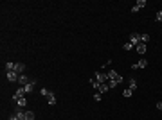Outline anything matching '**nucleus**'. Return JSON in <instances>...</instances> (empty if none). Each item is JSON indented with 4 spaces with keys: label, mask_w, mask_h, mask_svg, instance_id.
<instances>
[{
    "label": "nucleus",
    "mask_w": 162,
    "mask_h": 120,
    "mask_svg": "<svg viewBox=\"0 0 162 120\" xmlns=\"http://www.w3.org/2000/svg\"><path fill=\"white\" fill-rule=\"evenodd\" d=\"M94 77H95V81H97L99 84H101V83H108V74H105V72H95Z\"/></svg>",
    "instance_id": "f257e3e1"
},
{
    "label": "nucleus",
    "mask_w": 162,
    "mask_h": 120,
    "mask_svg": "<svg viewBox=\"0 0 162 120\" xmlns=\"http://www.w3.org/2000/svg\"><path fill=\"white\" fill-rule=\"evenodd\" d=\"M130 43H132L133 47H137V45L140 43V34H137V32L130 34Z\"/></svg>",
    "instance_id": "f03ea898"
},
{
    "label": "nucleus",
    "mask_w": 162,
    "mask_h": 120,
    "mask_svg": "<svg viewBox=\"0 0 162 120\" xmlns=\"http://www.w3.org/2000/svg\"><path fill=\"white\" fill-rule=\"evenodd\" d=\"M22 97H25V90H24V86H22V88H18V90L14 91V95H13V101L16 102L18 99H22Z\"/></svg>",
    "instance_id": "7ed1b4c3"
},
{
    "label": "nucleus",
    "mask_w": 162,
    "mask_h": 120,
    "mask_svg": "<svg viewBox=\"0 0 162 120\" xmlns=\"http://www.w3.org/2000/svg\"><path fill=\"white\" fill-rule=\"evenodd\" d=\"M108 79H112V81H117V83L123 81V77H121L115 70H110V72H108Z\"/></svg>",
    "instance_id": "20e7f679"
},
{
    "label": "nucleus",
    "mask_w": 162,
    "mask_h": 120,
    "mask_svg": "<svg viewBox=\"0 0 162 120\" xmlns=\"http://www.w3.org/2000/svg\"><path fill=\"white\" fill-rule=\"evenodd\" d=\"M18 75H20V74H16V72H13V70H11V72H6V77H7V81H9V83L18 81Z\"/></svg>",
    "instance_id": "39448f33"
},
{
    "label": "nucleus",
    "mask_w": 162,
    "mask_h": 120,
    "mask_svg": "<svg viewBox=\"0 0 162 120\" xmlns=\"http://www.w3.org/2000/svg\"><path fill=\"white\" fill-rule=\"evenodd\" d=\"M146 66H148V61H146V59H140L139 63H133L132 68H133V70H139V68H146Z\"/></svg>",
    "instance_id": "423d86ee"
},
{
    "label": "nucleus",
    "mask_w": 162,
    "mask_h": 120,
    "mask_svg": "<svg viewBox=\"0 0 162 120\" xmlns=\"http://www.w3.org/2000/svg\"><path fill=\"white\" fill-rule=\"evenodd\" d=\"M13 72H16V74H25V65L24 63H16Z\"/></svg>",
    "instance_id": "0eeeda50"
},
{
    "label": "nucleus",
    "mask_w": 162,
    "mask_h": 120,
    "mask_svg": "<svg viewBox=\"0 0 162 120\" xmlns=\"http://www.w3.org/2000/svg\"><path fill=\"white\" fill-rule=\"evenodd\" d=\"M18 83H20V84H24V86H25V84H29V83H31V81H29V77H27V75H25V74H20V75H18Z\"/></svg>",
    "instance_id": "6e6552de"
},
{
    "label": "nucleus",
    "mask_w": 162,
    "mask_h": 120,
    "mask_svg": "<svg viewBox=\"0 0 162 120\" xmlns=\"http://www.w3.org/2000/svg\"><path fill=\"white\" fill-rule=\"evenodd\" d=\"M108 90H110V86H108V83H101V84H99V88H97V91H99L101 95H103V93H106Z\"/></svg>",
    "instance_id": "1a4fd4ad"
},
{
    "label": "nucleus",
    "mask_w": 162,
    "mask_h": 120,
    "mask_svg": "<svg viewBox=\"0 0 162 120\" xmlns=\"http://www.w3.org/2000/svg\"><path fill=\"white\" fill-rule=\"evenodd\" d=\"M47 102H49V106H54L56 104V95L52 91H49V95H47Z\"/></svg>",
    "instance_id": "9d476101"
},
{
    "label": "nucleus",
    "mask_w": 162,
    "mask_h": 120,
    "mask_svg": "<svg viewBox=\"0 0 162 120\" xmlns=\"http://www.w3.org/2000/svg\"><path fill=\"white\" fill-rule=\"evenodd\" d=\"M34 84H36V81H34V79H33V81H31L29 84H25V86H24V90H25V93H29V91H31V90L34 88Z\"/></svg>",
    "instance_id": "9b49d317"
},
{
    "label": "nucleus",
    "mask_w": 162,
    "mask_h": 120,
    "mask_svg": "<svg viewBox=\"0 0 162 120\" xmlns=\"http://www.w3.org/2000/svg\"><path fill=\"white\" fill-rule=\"evenodd\" d=\"M135 49H137V52H139V54H144V52H146V43H139Z\"/></svg>",
    "instance_id": "f8f14e48"
},
{
    "label": "nucleus",
    "mask_w": 162,
    "mask_h": 120,
    "mask_svg": "<svg viewBox=\"0 0 162 120\" xmlns=\"http://www.w3.org/2000/svg\"><path fill=\"white\" fill-rule=\"evenodd\" d=\"M150 41V34H140V43H148Z\"/></svg>",
    "instance_id": "ddd939ff"
},
{
    "label": "nucleus",
    "mask_w": 162,
    "mask_h": 120,
    "mask_svg": "<svg viewBox=\"0 0 162 120\" xmlns=\"http://www.w3.org/2000/svg\"><path fill=\"white\" fill-rule=\"evenodd\" d=\"M16 102H18V108H24V106L27 104V101H25V97H22V99H18Z\"/></svg>",
    "instance_id": "4468645a"
},
{
    "label": "nucleus",
    "mask_w": 162,
    "mask_h": 120,
    "mask_svg": "<svg viewBox=\"0 0 162 120\" xmlns=\"http://www.w3.org/2000/svg\"><path fill=\"white\" fill-rule=\"evenodd\" d=\"M14 65H16V63H11V61H9V63H6V72H11V70H14Z\"/></svg>",
    "instance_id": "2eb2a0df"
},
{
    "label": "nucleus",
    "mask_w": 162,
    "mask_h": 120,
    "mask_svg": "<svg viewBox=\"0 0 162 120\" xmlns=\"http://www.w3.org/2000/svg\"><path fill=\"white\" fill-rule=\"evenodd\" d=\"M139 9H142V7H146V0H137V4H135Z\"/></svg>",
    "instance_id": "dca6fc26"
},
{
    "label": "nucleus",
    "mask_w": 162,
    "mask_h": 120,
    "mask_svg": "<svg viewBox=\"0 0 162 120\" xmlns=\"http://www.w3.org/2000/svg\"><path fill=\"white\" fill-rule=\"evenodd\" d=\"M25 120H34V113L33 111H25Z\"/></svg>",
    "instance_id": "f3484780"
},
{
    "label": "nucleus",
    "mask_w": 162,
    "mask_h": 120,
    "mask_svg": "<svg viewBox=\"0 0 162 120\" xmlns=\"http://www.w3.org/2000/svg\"><path fill=\"white\" fill-rule=\"evenodd\" d=\"M128 88H130L132 91H133V90L137 88V81H135V79H132V81H130V86H128Z\"/></svg>",
    "instance_id": "a211bd4d"
},
{
    "label": "nucleus",
    "mask_w": 162,
    "mask_h": 120,
    "mask_svg": "<svg viewBox=\"0 0 162 120\" xmlns=\"http://www.w3.org/2000/svg\"><path fill=\"white\" fill-rule=\"evenodd\" d=\"M90 86H94V88H99V83L95 81V77H92V79H90Z\"/></svg>",
    "instance_id": "6ab92c4d"
},
{
    "label": "nucleus",
    "mask_w": 162,
    "mask_h": 120,
    "mask_svg": "<svg viewBox=\"0 0 162 120\" xmlns=\"http://www.w3.org/2000/svg\"><path fill=\"white\" fill-rule=\"evenodd\" d=\"M123 49H124V50H132V49H135V47H133V45L128 41V43H124V45H123Z\"/></svg>",
    "instance_id": "aec40b11"
},
{
    "label": "nucleus",
    "mask_w": 162,
    "mask_h": 120,
    "mask_svg": "<svg viewBox=\"0 0 162 120\" xmlns=\"http://www.w3.org/2000/svg\"><path fill=\"white\" fill-rule=\"evenodd\" d=\"M155 20H157V22H162V11H157V14H155Z\"/></svg>",
    "instance_id": "412c9836"
},
{
    "label": "nucleus",
    "mask_w": 162,
    "mask_h": 120,
    "mask_svg": "<svg viewBox=\"0 0 162 120\" xmlns=\"http://www.w3.org/2000/svg\"><path fill=\"white\" fill-rule=\"evenodd\" d=\"M117 84H119L117 81H112V79H108V86H110V88H115Z\"/></svg>",
    "instance_id": "4be33fe9"
},
{
    "label": "nucleus",
    "mask_w": 162,
    "mask_h": 120,
    "mask_svg": "<svg viewBox=\"0 0 162 120\" xmlns=\"http://www.w3.org/2000/svg\"><path fill=\"white\" fill-rule=\"evenodd\" d=\"M132 93H133V91H132L130 88H126V90L123 91V95H124V97H132Z\"/></svg>",
    "instance_id": "5701e85b"
},
{
    "label": "nucleus",
    "mask_w": 162,
    "mask_h": 120,
    "mask_svg": "<svg viewBox=\"0 0 162 120\" xmlns=\"http://www.w3.org/2000/svg\"><path fill=\"white\" fill-rule=\"evenodd\" d=\"M101 97H103V95H101V93L97 91V93L94 95V101H95V102H99V101H101Z\"/></svg>",
    "instance_id": "b1692460"
},
{
    "label": "nucleus",
    "mask_w": 162,
    "mask_h": 120,
    "mask_svg": "<svg viewBox=\"0 0 162 120\" xmlns=\"http://www.w3.org/2000/svg\"><path fill=\"white\" fill-rule=\"evenodd\" d=\"M40 93H42L43 97H47V95H49V90H47V88H42V90H40Z\"/></svg>",
    "instance_id": "393cba45"
},
{
    "label": "nucleus",
    "mask_w": 162,
    "mask_h": 120,
    "mask_svg": "<svg viewBox=\"0 0 162 120\" xmlns=\"http://www.w3.org/2000/svg\"><path fill=\"white\" fill-rule=\"evenodd\" d=\"M157 109H158V111H162V102H157Z\"/></svg>",
    "instance_id": "a878e982"
},
{
    "label": "nucleus",
    "mask_w": 162,
    "mask_h": 120,
    "mask_svg": "<svg viewBox=\"0 0 162 120\" xmlns=\"http://www.w3.org/2000/svg\"><path fill=\"white\" fill-rule=\"evenodd\" d=\"M9 120H16V115H14V113H13V115H11V116H9Z\"/></svg>",
    "instance_id": "bb28decb"
}]
</instances>
